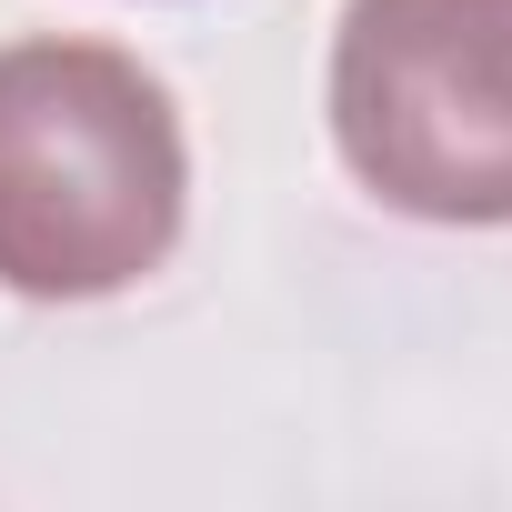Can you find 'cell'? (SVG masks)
<instances>
[{"label": "cell", "mask_w": 512, "mask_h": 512, "mask_svg": "<svg viewBox=\"0 0 512 512\" xmlns=\"http://www.w3.org/2000/svg\"><path fill=\"white\" fill-rule=\"evenodd\" d=\"M332 151L402 221L502 231L512 221V0H342Z\"/></svg>", "instance_id": "cell-2"}, {"label": "cell", "mask_w": 512, "mask_h": 512, "mask_svg": "<svg viewBox=\"0 0 512 512\" xmlns=\"http://www.w3.org/2000/svg\"><path fill=\"white\" fill-rule=\"evenodd\" d=\"M191 221L181 101L111 41L0 51V292L111 302L151 282Z\"/></svg>", "instance_id": "cell-1"}]
</instances>
